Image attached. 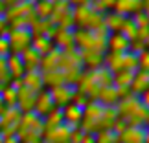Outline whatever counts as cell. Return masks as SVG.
I'll use <instances>...</instances> for the list:
<instances>
[{
  "label": "cell",
  "mask_w": 149,
  "mask_h": 143,
  "mask_svg": "<svg viewBox=\"0 0 149 143\" xmlns=\"http://www.w3.org/2000/svg\"><path fill=\"white\" fill-rule=\"evenodd\" d=\"M116 112H118V117L125 125H146L149 116V110L142 105L140 97L131 92L118 101Z\"/></svg>",
  "instance_id": "1"
},
{
  "label": "cell",
  "mask_w": 149,
  "mask_h": 143,
  "mask_svg": "<svg viewBox=\"0 0 149 143\" xmlns=\"http://www.w3.org/2000/svg\"><path fill=\"white\" fill-rule=\"evenodd\" d=\"M107 39H109V30L105 26L98 30H74V46L79 51L83 50H98L107 53Z\"/></svg>",
  "instance_id": "2"
},
{
  "label": "cell",
  "mask_w": 149,
  "mask_h": 143,
  "mask_svg": "<svg viewBox=\"0 0 149 143\" xmlns=\"http://www.w3.org/2000/svg\"><path fill=\"white\" fill-rule=\"evenodd\" d=\"M19 134L22 136V140H26V143H39L41 138L44 136V123L42 117L37 116L35 112H26L22 114L19 127Z\"/></svg>",
  "instance_id": "3"
},
{
  "label": "cell",
  "mask_w": 149,
  "mask_h": 143,
  "mask_svg": "<svg viewBox=\"0 0 149 143\" xmlns=\"http://www.w3.org/2000/svg\"><path fill=\"white\" fill-rule=\"evenodd\" d=\"M103 26V13L96 11L90 4L74 8V30H98Z\"/></svg>",
  "instance_id": "4"
},
{
  "label": "cell",
  "mask_w": 149,
  "mask_h": 143,
  "mask_svg": "<svg viewBox=\"0 0 149 143\" xmlns=\"http://www.w3.org/2000/svg\"><path fill=\"white\" fill-rule=\"evenodd\" d=\"M105 66L112 73L118 72H136L138 70V57L133 51H123V53H112L107 51L105 53Z\"/></svg>",
  "instance_id": "5"
},
{
  "label": "cell",
  "mask_w": 149,
  "mask_h": 143,
  "mask_svg": "<svg viewBox=\"0 0 149 143\" xmlns=\"http://www.w3.org/2000/svg\"><path fill=\"white\" fill-rule=\"evenodd\" d=\"M103 105H100L98 101H90L87 106L83 108V117L79 123V128L83 132L96 134L98 130L103 128Z\"/></svg>",
  "instance_id": "6"
},
{
  "label": "cell",
  "mask_w": 149,
  "mask_h": 143,
  "mask_svg": "<svg viewBox=\"0 0 149 143\" xmlns=\"http://www.w3.org/2000/svg\"><path fill=\"white\" fill-rule=\"evenodd\" d=\"M6 37H8L11 51H13V53H22L26 48L31 46L33 33H31L30 28H11Z\"/></svg>",
  "instance_id": "7"
},
{
  "label": "cell",
  "mask_w": 149,
  "mask_h": 143,
  "mask_svg": "<svg viewBox=\"0 0 149 143\" xmlns=\"http://www.w3.org/2000/svg\"><path fill=\"white\" fill-rule=\"evenodd\" d=\"M48 92L52 95V99H54L55 106L63 108V106H66V105L72 103L74 94H76V86H74V84H59V86L48 88Z\"/></svg>",
  "instance_id": "8"
},
{
  "label": "cell",
  "mask_w": 149,
  "mask_h": 143,
  "mask_svg": "<svg viewBox=\"0 0 149 143\" xmlns=\"http://www.w3.org/2000/svg\"><path fill=\"white\" fill-rule=\"evenodd\" d=\"M120 143H146V127L144 125H125L118 132Z\"/></svg>",
  "instance_id": "9"
},
{
  "label": "cell",
  "mask_w": 149,
  "mask_h": 143,
  "mask_svg": "<svg viewBox=\"0 0 149 143\" xmlns=\"http://www.w3.org/2000/svg\"><path fill=\"white\" fill-rule=\"evenodd\" d=\"M120 99H122V94H120V90L114 86V84L100 88L98 95H96V101L103 106H116Z\"/></svg>",
  "instance_id": "10"
},
{
  "label": "cell",
  "mask_w": 149,
  "mask_h": 143,
  "mask_svg": "<svg viewBox=\"0 0 149 143\" xmlns=\"http://www.w3.org/2000/svg\"><path fill=\"white\" fill-rule=\"evenodd\" d=\"M52 42L59 50H68L74 48V30L68 28H55L54 35H52Z\"/></svg>",
  "instance_id": "11"
},
{
  "label": "cell",
  "mask_w": 149,
  "mask_h": 143,
  "mask_svg": "<svg viewBox=\"0 0 149 143\" xmlns=\"http://www.w3.org/2000/svg\"><path fill=\"white\" fill-rule=\"evenodd\" d=\"M83 61V68L85 70H94V68H100L105 64V53L98 50H83L79 51Z\"/></svg>",
  "instance_id": "12"
},
{
  "label": "cell",
  "mask_w": 149,
  "mask_h": 143,
  "mask_svg": "<svg viewBox=\"0 0 149 143\" xmlns=\"http://www.w3.org/2000/svg\"><path fill=\"white\" fill-rule=\"evenodd\" d=\"M54 108H57V106H55L54 99H52L50 92H48V90H41V92L37 94V99H35V108H33V112H35L37 116L44 117V116H48V114H50L52 110H54Z\"/></svg>",
  "instance_id": "13"
},
{
  "label": "cell",
  "mask_w": 149,
  "mask_h": 143,
  "mask_svg": "<svg viewBox=\"0 0 149 143\" xmlns=\"http://www.w3.org/2000/svg\"><path fill=\"white\" fill-rule=\"evenodd\" d=\"M131 48V41L123 33H109L107 39V51H112V53H123V51H129Z\"/></svg>",
  "instance_id": "14"
},
{
  "label": "cell",
  "mask_w": 149,
  "mask_h": 143,
  "mask_svg": "<svg viewBox=\"0 0 149 143\" xmlns=\"http://www.w3.org/2000/svg\"><path fill=\"white\" fill-rule=\"evenodd\" d=\"M20 81L24 86L31 88L33 92H41L44 90V81H42V72L41 70H28L24 72V75L20 77Z\"/></svg>",
  "instance_id": "15"
},
{
  "label": "cell",
  "mask_w": 149,
  "mask_h": 143,
  "mask_svg": "<svg viewBox=\"0 0 149 143\" xmlns=\"http://www.w3.org/2000/svg\"><path fill=\"white\" fill-rule=\"evenodd\" d=\"M146 90H149V72L136 70L134 75H133V83H131L129 92L134 94V95H142Z\"/></svg>",
  "instance_id": "16"
},
{
  "label": "cell",
  "mask_w": 149,
  "mask_h": 143,
  "mask_svg": "<svg viewBox=\"0 0 149 143\" xmlns=\"http://www.w3.org/2000/svg\"><path fill=\"white\" fill-rule=\"evenodd\" d=\"M112 11L123 17H133L138 11H142V0H116Z\"/></svg>",
  "instance_id": "17"
},
{
  "label": "cell",
  "mask_w": 149,
  "mask_h": 143,
  "mask_svg": "<svg viewBox=\"0 0 149 143\" xmlns=\"http://www.w3.org/2000/svg\"><path fill=\"white\" fill-rule=\"evenodd\" d=\"M125 20H127V17L120 15V13H116V11H107V13L103 15V26L109 30V33H118V31H122Z\"/></svg>",
  "instance_id": "18"
},
{
  "label": "cell",
  "mask_w": 149,
  "mask_h": 143,
  "mask_svg": "<svg viewBox=\"0 0 149 143\" xmlns=\"http://www.w3.org/2000/svg\"><path fill=\"white\" fill-rule=\"evenodd\" d=\"M61 112H63V119H65L66 125H70V127H79L81 117H83V108H79L77 105L70 103V105L63 106Z\"/></svg>",
  "instance_id": "19"
},
{
  "label": "cell",
  "mask_w": 149,
  "mask_h": 143,
  "mask_svg": "<svg viewBox=\"0 0 149 143\" xmlns=\"http://www.w3.org/2000/svg\"><path fill=\"white\" fill-rule=\"evenodd\" d=\"M19 55H20V59H22V64H24L26 72L28 70H41V59H42V55H39L31 46L26 48Z\"/></svg>",
  "instance_id": "20"
},
{
  "label": "cell",
  "mask_w": 149,
  "mask_h": 143,
  "mask_svg": "<svg viewBox=\"0 0 149 143\" xmlns=\"http://www.w3.org/2000/svg\"><path fill=\"white\" fill-rule=\"evenodd\" d=\"M133 75H134V72H118V73H114V81H112V84L120 90L122 97L129 94L131 83H133Z\"/></svg>",
  "instance_id": "21"
},
{
  "label": "cell",
  "mask_w": 149,
  "mask_h": 143,
  "mask_svg": "<svg viewBox=\"0 0 149 143\" xmlns=\"http://www.w3.org/2000/svg\"><path fill=\"white\" fill-rule=\"evenodd\" d=\"M6 61H8V70H9L11 79H13V77L20 79L22 75H24L26 68H24V64H22V59H20L19 53H11L9 57H6Z\"/></svg>",
  "instance_id": "22"
},
{
  "label": "cell",
  "mask_w": 149,
  "mask_h": 143,
  "mask_svg": "<svg viewBox=\"0 0 149 143\" xmlns=\"http://www.w3.org/2000/svg\"><path fill=\"white\" fill-rule=\"evenodd\" d=\"M90 73H92V77H94V81L100 84V86H109V84H112L114 81V73L109 70V68L103 64L100 68H94V70H90Z\"/></svg>",
  "instance_id": "23"
},
{
  "label": "cell",
  "mask_w": 149,
  "mask_h": 143,
  "mask_svg": "<svg viewBox=\"0 0 149 143\" xmlns=\"http://www.w3.org/2000/svg\"><path fill=\"white\" fill-rule=\"evenodd\" d=\"M31 48L35 50L39 55H46L48 51H52L55 46H54V42H52L50 37H46V35H33V39H31Z\"/></svg>",
  "instance_id": "24"
},
{
  "label": "cell",
  "mask_w": 149,
  "mask_h": 143,
  "mask_svg": "<svg viewBox=\"0 0 149 143\" xmlns=\"http://www.w3.org/2000/svg\"><path fill=\"white\" fill-rule=\"evenodd\" d=\"M54 11V0H37L33 4V13L37 19H50Z\"/></svg>",
  "instance_id": "25"
},
{
  "label": "cell",
  "mask_w": 149,
  "mask_h": 143,
  "mask_svg": "<svg viewBox=\"0 0 149 143\" xmlns=\"http://www.w3.org/2000/svg\"><path fill=\"white\" fill-rule=\"evenodd\" d=\"M94 141L96 143H116L118 134L114 132L112 128H103V130H98V132L94 134Z\"/></svg>",
  "instance_id": "26"
},
{
  "label": "cell",
  "mask_w": 149,
  "mask_h": 143,
  "mask_svg": "<svg viewBox=\"0 0 149 143\" xmlns=\"http://www.w3.org/2000/svg\"><path fill=\"white\" fill-rule=\"evenodd\" d=\"M114 2H116V0H92L90 6H92L96 11H100V13L105 15L107 11H112L114 9Z\"/></svg>",
  "instance_id": "27"
},
{
  "label": "cell",
  "mask_w": 149,
  "mask_h": 143,
  "mask_svg": "<svg viewBox=\"0 0 149 143\" xmlns=\"http://www.w3.org/2000/svg\"><path fill=\"white\" fill-rule=\"evenodd\" d=\"M120 33H123L129 41H133V39H134V35H136V24L133 22L131 17H127V20H125V24H123V28H122V31H120Z\"/></svg>",
  "instance_id": "28"
},
{
  "label": "cell",
  "mask_w": 149,
  "mask_h": 143,
  "mask_svg": "<svg viewBox=\"0 0 149 143\" xmlns=\"http://www.w3.org/2000/svg\"><path fill=\"white\" fill-rule=\"evenodd\" d=\"M131 19H133V22L136 24V28H149V15L144 13V11H138V13L133 15Z\"/></svg>",
  "instance_id": "29"
},
{
  "label": "cell",
  "mask_w": 149,
  "mask_h": 143,
  "mask_svg": "<svg viewBox=\"0 0 149 143\" xmlns=\"http://www.w3.org/2000/svg\"><path fill=\"white\" fill-rule=\"evenodd\" d=\"M136 57H138V70H146V72H149V50L146 48L144 51L136 53Z\"/></svg>",
  "instance_id": "30"
},
{
  "label": "cell",
  "mask_w": 149,
  "mask_h": 143,
  "mask_svg": "<svg viewBox=\"0 0 149 143\" xmlns=\"http://www.w3.org/2000/svg\"><path fill=\"white\" fill-rule=\"evenodd\" d=\"M9 51H11V48H9L8 37H6V35H2V37H0V57H6V55H9Z\"/></svg>",
  "instance_id": "31"
},
{
  "label": "cell",
  "mask_w": 149,
  "mask_h": 143,
  "mask_svg": "<svg viewBox=\"0 0 149 143\" xmlns=\"http://www.w3.org/2000/svg\"><path fill=\"white\" fill-rule=\"evenodd\" d=\"M8 28H9V22H8V19L4 17V13H0V37H2L6 31H8Z\"/></svg>",
  "instance_id": "32"
},
{
  "label": "cell",
  "mask_w": 149,
  "mask_h": 143,
  "mask_svg": "<svg viewBox=\"0 0 149 143\" xmlns=\"http://www.w3.org/2000/svg\"><path fill=\"white\" fill-rule=\"evenodd\" d=\"M140 97V101H142V105H144L146 108H147V110H149V90H146V92L144 94H142V95H138Z\"/></svg>",
  "instance_id": "33"
},
{
  "label": "cell",
  "mask_w": 149,
  "mask_h": 143,
  "mask_svg": "<svg viewBox=\"0 0 149 143\" xmlns=\"http://www.w3.org/2000/svg\"><path fill=\"white\" fill-rule=\"evenodd\" d=\"M68 2H70L74 8H76V6H83V4H90L92 2V0H68Z\"/></svg>",
  "instance_id": "34"
},
{
  "label": "cell",
  "mask_w": 149,
  "mask_h": 143,
  "mask_svg": "<svg viewBox=\"0 0 149 143\" xmlns=\"http://www.w3.org/2000/svg\"><path fill=\"white\" fill-rule=\"evenodd\" d=\"M142 11L149 15V0H142Z\"/></svg>",
  "instance_id": "35"
},
{
  "label": "cell",
  "mask_w": 149,
  "mask_h": 143,
  "mask_svg": "<svg viewBox=\"0 0 149 143\" xmlns=\"http://www.w3.org/2000/svg\"><path fill=\"white\" fill-rule=\"evenodd\" d=\"M2 2H4V6H13L17 2H20V0H2Z\"/></svg>",
  "instance_id": "36"
},
{
  "label": "cell",
  "mask_w": 149,
  "mask_h": 143,
  "mask_svg": "<svg viewBox=\"0 0 149 143\" xmlns=\"http://www.w3.org/2000/svg\"><path fill=\"white\" fill-rule=\"evenodd\" d=\"M146 143H149V128H146Z\"/></svg>",
  "instance_id": "37"
},
{
  "label": "cell",
  "mask_w": 149,
  "mask_h": 143,
  "mask_svg": "<svg viewBox=\"0 0 149 143\" xmlns=\"http://www.w3.org/2000/svg\"><path fill=\"white\" fill-rule=\"evenodd\" d=\"M146 128H149V116H147V121H146V125H144Z\"/></svg>",
  "instance_id": "38"
},
{
  "label": "cell",
  "mask_w": 149,
  "mask_h": 143,
  "mask_svg": "<svg viewBox=\"0 0 149 143\" xmlns=\"http://www.w3.org/2000/svg\"><path fill=\"white\" fill-rule=\"evenodd\" d=\"M146 48L149 50V39H147V41H146Z\"/></svg>",
  "instance_id": "39"
},
{
  "label": "cell",
  "mask_w": 149,
  "mask_h": 143,
  "mask_svg": "<svg viewBox=\"0 0 149 143\" xmlns=\"http://www.w3.org/2000/svg\"><path fill=\"white\" fill-rule=\"evenodd\" d=\"M116 143H120V141H116Z\"/></svg>",
  "instance_id": "40"
}]
</instances>
